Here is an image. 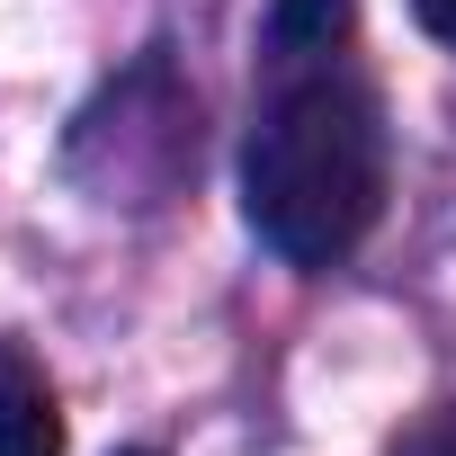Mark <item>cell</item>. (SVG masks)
Wrapping results in <instances>:
<instances>
[{
	"label": "cell",
	"mask_w": 456,
	"mask_h": 456,
	"mask_svg": "<svg viewBox=\"0 0 456 456\" xmlns=\"http://www.w3.org/2000/svg\"><path fill=\"white\" fill-rule=\"evenodd\" d=\"M385 206V117L358 81L340 72H296L242 152V215L251 233L296 260V269H331L376 233Z\"/></svg>",
	"instance_id": "1"
},
{
	"label": "cell",
	"mask_w": 456,
	"mask_h": 456,
	"mask_svg": "<svg viewBox=\"0 0 456 456\" xmlns=\"http://www.w3.org/2000/svg\"><path fill=\"white\" fill-rule=\"evenodd\" d=\"M0 456H63V403L19 340L0 349Z\"/></svg>",
	"instance_id": "2"
},
{
	"label": "cell",
	"mask_w": 456,
	"mask_h": 456,
	"mask_svg": "<svg viewBox=\"0 0 456 456\" xmlns=\"http://www.w3.org/2000/svg\"><path fill=\"white\" fill-rule=\"evenodd\" d=\"M340 37H349V0H278L269 10V63H287V72L322 63Z\"/></svg>",
	"instance_id": "3"
},
{
	"label": "cell",
	"mask_w": 456,
	"mask_h": 456,
	"mask_svg": "<svg viewBox=\"0 0 456 456\" xmlns=\"http://www.w3.org/2000/svg\"><path fill=\"white\" fill-rule=\"evenodd\" d=\"M394 456H456V403H438V411H420L403 438H394Z\"/></svg>",
	"instance_id": "4"
},
{
	"label": "cell",
	"mask_w": 456,
	"mask_h": 456,
	"mask_svg": "<svg viewBox=\"0 0 456 456\" xmlns=\"http://www.w3.org/2000/svg\"><path fill=\"white\" fill-rule=\"evenodd\" d=\"M411 19H420L438 45H456V0H411Z\"/></svg>",
	"instance_id": "5"
},
{
	"label": "cell",
	"mask_w": 456,
	"mask_h": 456,
	"mask_svg": "<svg viewBox=\"0 0 456 456\" xmlns=\"http://www.w3.org/2000/svg\"><path fill=\"white\" fill-rule=\"evenodd\" d=\"M134 456H143V447H134Z\"/></svg>",
	"instance_id": "6"
}]
</instances>
